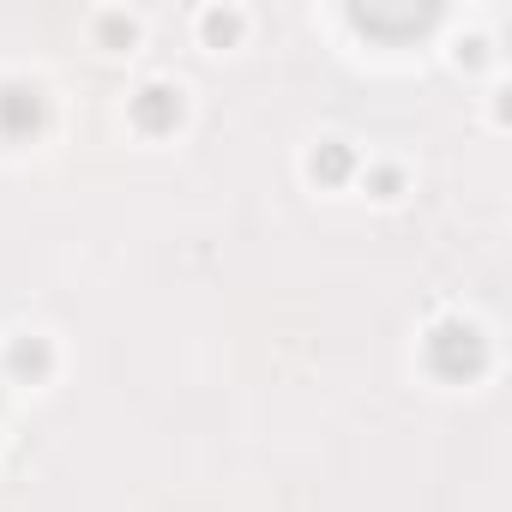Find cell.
Listing matches in <instances>:
<instances>
[{
	"instance_id": "cell-1",
	"label": "cell",
	"mask_w": 512,
	"mask_h": 512,
	"mask_svg": "<svg viewBox=\"0 0 512 512\" xmlns=\"http://www.w3.org/2000/svg\"><path fill=\"white\" fill-rule=\"evenodd\" d=\"M482 362V338L470 332V326H440L434 332V368L440 374H464V368H476Z\"/></svg>"
},
{
	"instance_id": "cell-2",
	"label": "cell",
	"mask_w": 512,
	"mask_h": 512,
	"mask_svg": "<svg viewBox=\"0 0 512 512\" xmlns=\"http://www.w3.org/2000/svg\"><path fill=\"white\" fill-rule=\"evenodd\" d=\"M0 127L7 133H25V127H37V91H0Z\"/></svg>"
},
{
	"instance_id": "cell-3",
	"label": "cell",
	"mask_w": 512,
	"mask_h": 512,
	"mask_svg": "<svg viewBox=\"0 0 512 512\" xmlns=\"http://www.w3.org/2000/svg\"><path fill=\"white\" fill-rule=\"evenodd\" d=\"M163 97H169V91H145V103H139V121H145V127H163V121L175 115V103H163Z\"/></svg>"
},
{
	"instance_id": "cell-4",
	"label": "cell",
	"mask_w": 512,
	"mask_h": 512,
	"mask_svg": "<svg viewBox=\"0 0 512 512\" xmlns=\"http://www.w3.org/2000/svg\"><path fill=\"white\" fill-rule=\"evenodd\" d=\"M13 368H31V374H37V368H43V350H37V344H19V350H13Z\"/></svg>"
}]
</instances>
